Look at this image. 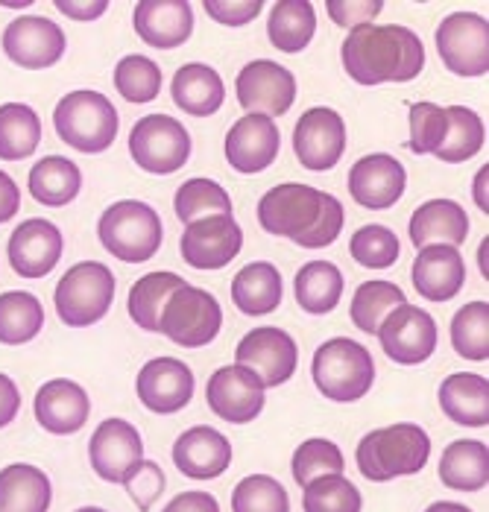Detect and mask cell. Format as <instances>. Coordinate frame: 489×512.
<instances>
[{"label":"cell","mask_w":489,"mask_h":512,"mask_svg":"<svg viewBox=\"0 0 489 512\" xmlns=\"http://www.w3.org/2000/svg\"><path fill=\"white\" fill-rule=\"evenodd\" d=\"M343 68L361 85L410 82L425 68V47L408 27L367 24L343 41Z\"/></svg>","instance_id":"cell-2"},{"label":"cell","mask_w":489,"mask_h":512,"mask_svg":"<svg viewBox=\"0 0 489 512\" xmlns=\"http://www.w3.org/2000/svg\"><path fill=\"white\" fill-rule=\"evenodd\" d=\"M258 223L264 232L290 237L302 249L331 246L343 232L346 211L340 199L311 185L287 182L270 188L258 202Z\"/></svg>","instance_id":"cell-1"},{"label":"cell","mask_w":489,"mask_h":512,"mask_svg":"<svg viewBox=\"0 0 489 512\" xmlns=\"http://www.w3.org/2000/svg\"><path fill=\"white\" fill-rule=\"evenodd\" d=\"M378 340H381L384 355L393 363L416 366V363H425L434 355V349L440 343V331H437V322L428 311L413 308L405 302L402 308L390 311L387 319L381 322Z\"/></svg>","instance_id":"cell-11"},{"label":"cell","mask_w":489,"mask_h":512,"mask_svg":"<svg viewBox=\"0 0 489 512\" xmlns=\"http://www.w3.org/2000/svg\"><path fill=\"white\" fill-rule=\"evenodd\" d=\"M349 252L367 270H387L399 261L402 243L387 226H364L349 240Z\"/></svg>","instance_id":"cell-47"},{"label":"cell","mask_w":489,"mask_h":512,"mask_svg":"<svg viewBox=\"0 0 489 512\" xmlns=\"http://www.w3.org/2000/svg\"><path fill=\"white\" fill-rule=\"evenodd\" d=\"M3 50L18 68H53L65 56V33L50 18L24 15L3 30Z\"/></svg>","instance_id":"cell-17"},{"label":"cell","mask_w":489,"mask_h":512,"mask_svg":"<svg viewBox=\"0 0 489 512\" xmlns=\"http://www.w3.org/2000/svg\"><path fill=\"white\" fill-rule=\"evenodd\" d=\"M44 325V308L27 290H9L0 296V343L24 346Z\"/></svg>","instance_id":"cell-38"},{"label":"cell","mask_w":489,"mask_h":512,"mask_svg":"<svg viewBox=\"0 0 489 512\" xmlns=\"http://www.w3.org/2000/svg\"><path fill=\"white\" fill-rule=\"evenodd\" d=\"M232 512H290V498L270 474H249L232 492Z\"/></svg>","instance_id":"cell-45"},{"label":"cell","mask_w":489,"mask_h":512,"mask_svg":"<svg viewBox=\"0 0 489 512\" xmlns=\"http://www.w3.org/2000/svg\"><path fill=\"white\" fill-rule=\"evenodd\" d=\"M343 469H346L343 451L331 439H305L293 454V477L302 489L317 477L343 474Z\"/></svg>","instance_id":"cell-46"},{"label":"cell","mask_w":489,"mask_h":512,"mask_svg":"<svg viewBox=\"0 0 489 512\" xmlns=\"http://www.w3.org/2000/svg\"><path fill=\"white\" fill-rule=\"evenodd\" d=\"M408 235L416 249L440 246V243L460 246L469 235V217L454 199H431L413 211Z\"/></svg>","instance_id":"cell-27"},{"label":"cell","mask_w":489,"mask_h":512,"mask_svg":"<svg viewBox=\"0 0 489 512\" xmlns=\"http://www.w3.org/2000/svg\"><path fill=\"white\" fill-rule=\"evenodd\" d=\"M425 512H472L469 507H463V504H451V501H437V504H431Z\"/></svg>","instance_id":"cell-57"},{"label":"cell","mask_w":489,"mask_h":512,"mask_svg":"<svg viewBox=\"0 0 489 512\" xmlns=\"http://www.w3.org/2000/svg\"><path fill=\"white\" fill-rule=\"evenodd\" d=\"M437 53L457 77H484L489 71V24L475 12H454L437 27Z\"/></svg>","instance_id":"cell-10"},{"label":"cell","mask_w":489,"mask_h":512,"mask_svg":"<svg viewBox=\"0 0 489 512\" xmlns=\"http://www.w3.org/2000/svg\"><path fill=\"white\" fill-rule=\"evenodd\" d=\"M53 126L56 135L80 150V153H103L112 147V141L118 138V109L109 103L106 94L100 91H71L59 100L56 112H53Z\"/></svg>","instance_id":"cell-4"},{"label":"cell","mask_w":489,"mask_h":512,"mask_svg":"<svg viewBox=\"0 0 489 512\" xmlns=\"http://www.w3.org/2000/svg\"><path fill=\"white\" fill-rule=\"evenodd\" d=\"M293 153L305 170L323 173L331 170L346 153V123L334 109H308L296 120Z\"/></svg>","instance_id":"cell-15"},{"label":"cell","mask_w":489,"mask_h":512,"mask_svg":"<svg viewBox=\"0 0 489 512\" xmlns=\"http://www.w3.org/2000/svg\"><path fill=\"white\" fill-rule=\"evenodd\" d=\"M346 278L331 261H311L293 278V296L308 314H331L343 299Z\"/></svg>","instance_id":"cell-33"},{"label":"cell","mask_w":489,"mask_h":512,"mask_svg":"<svg viewBox=\"0 0 489 512\" xmlns=\"http://www.w3.org/2000/svg\"><path fill=\"white\" fill-rule=\"evenodd\" d=\"M129 156L147 173H176L191 158V135L176 118L144 115L129 132Z\"/></svg>","instance_id":"cell-8"},{"label":"cell","mask_w":489,"mask_h":512,"mask_svg":"<svg viewBox=\"0 0 489 512\" xmlns=\"http://www.w3.org/2000/svg\"><path fill=\"white\" fill-rule=\"evenodd\" d=\"M244 246V232L235 223L232 214L205 217L191 226H185L179 249L188 267L194 270H223L238 258Z\"/></svg>","instance_id":"cell-13"},{"label":"cell","mask_w":489,"mask_h":512,"mask_svg":"<svg viewBox=\"0 0 489 512\" xmlns=\"http://www.w3.org/2000/svg\"><path fill=\"white\" fill-rule=\"evenodd\" d=\"M410 281L416 287V293L428 302H449L460 293L463 281H466V264L457 246H425L419 249Z\"/></svg>","instance_id":"cell-24"},{"label":"cell","mask_w":489,"mask_h":512,"mask_svg":"<svg viewBox=\"0 0 489 512\" xmlns=\"http://www.w3.org/2000/svg\"><path fill=\"white\" fill-rule=\"evenodd\" d=\"M135 393L147 410L159 416L179 413L194 395V372L176 357H156L138 372Z\"/></svg>","instance_id":"cell-19"},{"label":"cell","mask_w":489,"mask_h":512,"mask_svg":"<svg viewBox=\"0 0 489 512\" xmlns=\"http://www.w3.org/2000/svg\"><path fill=\"white\" fill-rule=\"evenodd\" d=\"M440 480L454 492H478L489 483V451L478 439L451 442L440 457Z\"/></svg>","instance_id":"cell-31"},{"label":"cell","mask_w":489,"mask_h":512,"mask_svg":"<svg viewBox=\"0 0 489 512\" xmlns=\"http://www.w3.org/2000/svg\"><path fill=\"white\" fill-rule=\"evenodd\" d=\"M449 129V115L437 103H413L410 109V150L416 156H434Z\"/></svg>","instance_id":"cell-48"},{"label":"cell","mask_w":489,"mask_h":512,"mask_svg":"<svg viewBox=\"0 0 489 512\" xmlns=\"http://www.w3.org/2000/svg\"><path fill=\"white\" fill-rule=\"evenodd\" d=\"M56 9H59V12H65V15H68V18H74V21H94V18H100V15L109 9V3H106V0H91V3L56 0Z\"/></svg>","instance_id":"cell-55"},{"label":"cell","mask_w":489,"mask_h":512,"mask_svg":"<svg viewBox=\"0 0 489 512\" xmlns=\"http://www.w3.org/2000/svg\"><path fill=\"white\" fill-rule=\"evenodd\" d=\"M188 281L176 273H150L138 278L129 290V316L144 331H162V311L167 299Z\"/></svg>","instance_id":"cell-36"},{"label":"cell","mask_w":489,"mask_h":512,"mask_svg":"<svg viewBox=\"0 0 489 512\" xmlns=\"http://www.w3.org/2000/svg\"><path fill=\"white\" fill-rule=\"evenodd\" d=\"M138 39L156 50L182 47L194 33V9L188 0H141L132 15Z\"/></svg>","instance_id":"cell-23"},{"label":"cell","mask_w":489,"mask_h":512,"mask_svg":"<svg viewBox=\"0 0 489 512\" xmlns=\"http://www.w3.org/2000/svg\"><path fill=\"white\" fill-rule=\"evenodd\" d=\"M314 384L331 401H358L372 390L375 363L361 343L349 337L326 340L314 355Z\"/></svg>","instance_id":"cell-6"},{"label":"cell","mask_w":489,"mask_h":512,"mask_svg":"<svg viewBox=\"0 0 489 512\" xmlns=\"http://www.w3.org/2000/svg\"><path fill=\"white\" fill-rule=\"evenodd\" d=\"M115 88L129 103H150L162 91V68L147 56H123L115 68Z\"/></svg>","instance_id":"cell-43"},{"label":"cell","mask_w":489,"mask_h":512,"mask_svg":"<svg viewBox=\"0 0 489 512\" xmlns=\"http://www.w3.org/2000/svg\"><path fill=\"white\" fill-rule=\"evenodd\" d=\"M223 100H226V88H223V79L214 68L191 62V65H182L176 71V77H173V103L185 115H194V118L217 115Z\"/></svg>","instance_id":"cell-29"},{"label":"cell","mask_w":489,"mask_h":512,"mask_svg":"<svg viewBox=\"0 0 489 512\" xmlns=\"http://www.w3.org/2000/svg\"><path fill=\"white\" fill-rule=\"evenodd\" d=\"M451 343L457 355L466 360H487L489 357V305L469 302L451 319Z\"/></svg>","instance_id":"cell-42"},{"label":"cell","mask_w":489,"mask_h":512,"mask_svg":"<svg viewBox=\"0 0 489 512\" xmlns=\"http://www.w3.org/2000/svg\"><path fill=\"white\" fill-rule=\"evenodd\" d=\"M173 463L191 480H214L229 469L232 445L220 431L200 425V428H191L176 439Z\"/></svg>","instance_id":"cell-25"},{"label":"cell","mask_w":489,"mask_h":512,"mask_svg":"<svg viewBox=\"0 0 489 512\" xmlns=\"http://www.w3.org/2000/svg\"><path fill=\"white\" fill-rule=\"evenodd\" d=\"M431 457V439L410 422L390 428H378L358 445V469L372 483H387L393 477H405L425 469Z\"/></svg>","instance_id":"cell-3"},{"label":"cell","mask_w":489,"mask_h":512,"mask_svg":"<svg viewBox=\"0 0 489 512\" xmlns=\"http://www.w3.org/2000/svg\"><path fill=\"white\" fill-rule=\"evenodd\" d=\"M21 208V191L9 173L0 170V223H9Z\"/></svg>","instance_id":"cell-54"},{"label":"cell","mask_w":489,"mask_h":512,"mask_svg":"<svg viewBox=\"0 0 489 512\" xmlns=\"http://www.w3.org/2000/svg\"><path fill=\"white\" fill-rule=\"evenodd\" d=\"M162 512H220V504L211 492H182Z\"/></svg>","instance_id":"cell-52"},{"label":"cell","mask_w":489,"mask_h":512,"mask_svg":"<svg viewBox=\"0 0 489 512\" xmlns=\"http://www.w3.org/2000/svg\"><path fill=\"white\" fill-rule=\"evenodd\" d=\"M88 413H91V401L77 381L68 378L47 381L36 395V419L50 434H77L88 422Z\"/></svg>","instance_id":"cell-26"},{"label":"cell","mask_w":489,"mask_h":512,"mask_svg":"<svg viewBox=\"0 0 489 512\" xmlns=\"http://www.w3.org/2000/svg\"><path fill=\"white\" fill-rule=\"evenodd\" d=\"M115 302V276L100 261H82L56 284V314L71 328L100 322Z\"/></svg>","instance_id":"cell-7"},{"label":"cell","mask_w":489,"mask_h":512,"mask_svg":"<svg viewBox=\"0 0 489 512\" xmlns=\"http://www.w3.org/2000/svg\"><path fill=\"white\" fill-rule=\"evenodd\" d=\"M41 120L27 103L0 106V158L24 161L39 150Z\"/></svg>","instance_id":"cell-37"},{"label":"cell","mask_w":489,"mask_h":512,"mask_svg":"<svg viewBox=\"0 0 489 512\" xmlns=\"http://www.w3.org/2000/svg\"><path fill=\"white\" fill-rule=\"evenodd\" d=\"M223 325L220 302L203 287H179L162 311V334L182 349H203Z\"/></svg>","instance_id":"cell-9"},{"label":"cell","mask_w":489,"mask_h":512,"mask_svg":"<svg viewBox=\"0 0 489 512\" xmlns=\"http://www.w3.org/2000/svg\"><path fill=\"white\" fill-rule=\"evenodd\" d=\"M381 6L384 3H352V0H343V3H328V15L334 18V24H340V27H352V30H358V27H367L369 21L381 12Z\"/></svg>","instance_id":"cell-51"},{"label":"cell","mask_w":489,"mask_h":512,"mask_svg":"<svg viewBox=\"0 0 489 512\" xmlns=\"http://www.w3.org/2000/svg\"><path fill=\"white\" fill-rule=\"evenodd\" d=\"M77 512H106V510H100V507H82V510Z\"/></svg>","instance_id":"cell-58"},{"label":"cell","mask_w":489,"mask_h":512,"mask_svg":"<svg viewBox=\"0 0 489 512\" xmlns=\"http://www.w3.org/2000/svg\"><path fill=\"white\" fill-rule=\"evenodd\" d=\"M235 360H238V366L255 372L264 387H282L296 372L299 349L287 331L273 328V325H261V328H252L238 343Z\"/></svg>","instance_id":"cell-12"},{"label":"cell","mask_w":489,"mask_h":512,"mask_svg":"<svg viewBox=\"0 0 489 512\" xmlns=\"http://www.w3.org/2000/svg\"><path fill=\"white\" fill-rule=\"evenodd\" d=\"M238 103L246 115H267L279 118L287 115L296 100V77L285 65L270 59H255L238 74Z\"/></svg>","instance_id":"cell-14"},{"label":"cell","mask_w":489,"mask_h":512,"mask_svg":"<svg viewBox=\"0 0 489 512\" xmlns=\"http://www.w3.org/2000/svg\"><path fill=\"white\" fill-rule=\"evenodd\" d=\"M487 176H489V167H484V170H478V176H475V202H478V208H481L484 214H487V211H489Z\"/></svg>","instance_id":"cell-56"},{"label":"cell","mask_w":489,"mask_h":512,"mask_svg":"<svg viewBox=\"0 0 489 512\" xmlns=\"http://www.w3.org/2000/svg\"><path fill=\"white\" fill-rule=\"evenodd\" d=\"M279 147H282V135L273 118L244 115L226 135V161L238 173H261L276 161Z\"/></svg>","instance_id":"cell-22"},{"label":"cell","mask_w":489,"mask_h":512,"mask_svg":"<svg viewBox=\"0 0 489 512\" xmlns=\"http://www.w3.org/2000/svg\"><path fill=\"white\" fill-rule=\"evenodd\" d=\"M100 243L109 255L121 258L126 264L150 261L162 246V220L156 208L141 199H121L109 205L97 223Z\"/></svg>","instance_id":"cell-5"},{"label":"cell","mask_w":489,"mask_h":512,"mask_svg":"<svg viewBox=\"0 0 489 512\" xmlns=\"http://www.w3.org/2000/svg\"><path fill=\"white\" fill-rule=\"evenodd\" d=\"M21 410V393L9 375H0V428H6Z\"/></svg>","instance_id":"cell-53"},{"label":"cell","mask_w":489,"mask_h":512,"mask_svg":"<svg viewBox=\"0 0 489 512\" xmlns=\"http://www.w3.org/2000/svg\"><path fill=\"white\" fill-rule=\"evenodd\" d=\"M123 486H126V492L132 495V501L138 504V510L147 512L156 504V498L164 492V472L159 469V463L141 460L138 472L132 474Z\"/></svg>","instance_id":"cell-49"},{"label":"cell","mask_w":489,"mask_h":512,"mask_svg":"<svg viewBox=\"0 0 489 512\" xmlns=\"http://www.w3.org/2000/svg\"><path fill=\"white\" fill-rule=\"evenodd\" d=\"M264 384L258 381L255 372H249L244 366H223L208 378L205 398L208 407L214 410V416H220L223 422L232 425H246L252 419H258V413L264 410Z\"/></svg>","instance_id":"cell-18"},{"label":"cell","mask_w":489,"mask_h":512,"mask_svg":"<svg viewBox=\"0 0 489 512\" xmlns=\"http://www.w3.org/2000/svg\"><path fill=\"white\" fill-rule=\"evenodd\" d=\"M405 185H408V173L402 161L387 153L364 156L349 170V194L369 211L393 208L405 194Z\"/></svg>","instance_id":"cell-20"},{"label":"cell","mask_w":489,"mask_h":512,"mask_svg":"<svg viewBox=\"0 0 489 512\" xmlns=\"http://www.w3.org/2000/svg\"><path fill=\"white\" fill-rule=\"evenodd\" d=\"M80 167L65 156H47L30 170V194L47 208H62L80 197Z\"/></svg>","instance_id":"cell-34"},{"label":"cell","mask_w":489,"mask_h":512,"mask_svg":"<svg viewBox=\"0 0 489 512\" xmlns=\"http://www.w3.org/2000/svg\"><path fill=\"white\" fill-rule=\"evenodd\" d=\"M405 305V293L399 284L393 281H367L355 290V299H352V322L355 328H361L364 334H378L381 322L387 319L390 311L402 308Z\"/></svg>","instance_id":"cell-40"},{"label":"cell","mask_w":489,"mask_h":512,"mask_svg":"<svg viewBox=\"0 0 489 512\" xmlns=\"http://www.w3.org/2000/svg\"><path fill=\"white\" fill-rule=\"evenodd\" d=\"M173 208H176V217L185 226H191L205 217L232 214V199L226 194V188L217 185L214 179H188L185 185H179Z\"/></svg>","instance_id":"cell-41"},{"label":"cell","mask_w":489,"mask_h":512,"mask_svg":"<svg viewBox=\"0 0 489 512\" xmlns=\"http://www.w3.org/2000/svg\"><path fill=\"white\" fill-rule=\"evenodd\" d=\"M317 33V12L308 0H279L267 21V36L282 53L305 50Z\"/></svg>","instance_id":"cell-35"},{"label":"cell","mask_w":489,"mask_h":512,"mask_svg":"<svg viewBox=\"0 0 489 512\" xmlns=\"http://www.w3.org/2000/svg\"><path fill=\"white\" fill-rule=\"evenodd\" d=\"M62 249V232L50 220H24L9 237V264L21 278H44L59 264Z\"/></svg>","instance_id":"cell-21"},{"label":"cell","mask_w":489,"mask_h":512,"mask_svg":"<svg viewBox=\"0 0 489 512\" xmlns=\"http://www.w3.org/2000/svg\"><path fill=\"white\" fill-rule=\"evenodd\" d=\"M232 302L246 316H267L282 305V276L273 264L255 261L232 281Z\"/></svg>","instance_id":"cell-30"},{"label":"cell","mask_w":489,"mask_h":512,"mask_svg":"<svg viewBox=\"0 0 489 512\" xmlns=\"http://www.w3.org/2000/svg\"><path fill=\"white\" fill-rule=\"evenodd\" d=\"M440 407L457 425L484 428L489 422V381L472 372L449 375L440 384Z\"/></svg>","instance_id":"cell-28"},{"label":"cell","mask_w":489,"mask_h":512,"mask_svg":"<svg viewBox=\"0 0 489 512\" xmlns=\"http://www.w3.org/2000/svg\"><path fill=\"white\" fill-rule=\"evenodd\" d=\"M50 498V480L36 466L15 463L0 472V512H47Z\"/></svg>","instance_id":"cell-32"},{"label":"cell","mask_w":489,"mask_h":512,"mask_svg":"<svg viewBox=\"0 0 489 512\" xmlns=\"http://www.w3.org/2000/svg\"><path fill=\"white\" fill-rule=\"evenodd\" d=\"M88 460L94 472L109 483H126L144 460V442L126 419H106L88 442Z\"/></svg>","instance_id":"cell-16"},{"label":"cell","mask_w":489,"mask_h":512,"mask_svg":"<svg viewBox=\"0 0 489 512\" xmlns=\"http://www.w3.org/2000/svg\"><path fill=\"white\" fill-rule=\"evenodd\" d=\"M302 507L305 512H361L364 501L352 480L343 474H326L305 486Z\"/></svg>","instance_id":"cell-44"},{"label":"cell","mask_w":489,"mask_h":512,"mask_svg":"<svg viewBox=\"0 0 489 512\" xmlns=\"http://www.w3.org/2000/svg\"><path fill=\"white\" fill-rule=\"evenodd\" d=\"M261 0H205V12L217 21V24H226V27H244L252 24V18L261 15Z\"/></svg>","instance_id":"cell-50"},{"label":"cell","mask_w":489,"mask_h":512,"mask_svg":"<svg viewBox=\"0 0 489 512\" xmlns=\"http://www.w3.org/2000/svg\"><path fill=\"white\" fill-rule=\"evenodd\" d=\"M446 115H449V129L434 156L440 161H449V164H460V161L478 156L487 141V129H484L481 115L466 106H449Z\"/></svg>","instance_id":"cell-39"}]
</instances>
